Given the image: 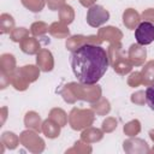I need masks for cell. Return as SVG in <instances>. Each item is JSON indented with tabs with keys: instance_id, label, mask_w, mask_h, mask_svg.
<instances>
[{
	"instance_id": "obj_3",
	"label": "cell",
	"mask_w": 154,
	"mask_h": 154,
	"mask_svg": "<svg viewBox=\"0 0 154 154\" xmlns=\"http://www.w3.org/2000/svg\"><path fill=\"white\" fill-rule=\"evenodd\" d=\"M146 102L152 111H154V84L149 85L146 90Z\"/></svg>"
},
{
	"instance_id": "obj_2",
	"label": "cell",
	"mask_w": 154,
	"mask_h": 154,
	"mask_svg": "<svg viewBox=\"0 0 154 154\" xmlns=\"http://www.w3.org/2000/svg\"><path fill=\"white\" fill-rule=\"evenodd\" d=\"M135 38L138 45L147 46L154 41V24L150 22H142L135 30Z\"/></svg>"
},
{
	"instance_id": "obj_1",
	"label": "cell",
	"mask_w": 154,
	"mask_h": 154,
	"mask_svg": "<svg viewBox=\"0 0 154 154\" xmlns=\"http://www.w3.org/2000/svg\"><path fill=\"white\" fill-rule=\"evenodd\" d=\"M71 69L75 77L83 84H96L106 73L109 61L105 48L84 43L71 53Z\"/></svg>"
}]
</instances>
